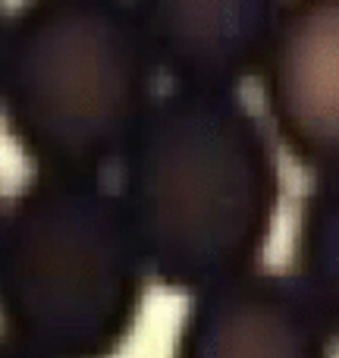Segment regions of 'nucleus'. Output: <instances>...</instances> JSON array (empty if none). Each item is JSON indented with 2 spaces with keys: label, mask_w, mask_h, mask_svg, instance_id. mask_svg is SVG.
I'll list each match as a JSON object with an SVG mask.
<instances>
[{
  "label": "nucleus",
  "mask_w": 339,
  "mask_h": 358,
  "mask_svg": "<svg viewBox=\"0 0 339 358\" xmlns=\"http://www.w3.org/2000/svg\"><path fill=\"white\" fill-rule=\"evenodd\" d=\"M117 167L151 280L195 296L261 264L280 210V164L236 92L157 94Z\"/></svg>",
  "instance_id": "1"
},
{
  "label": "nucleus",
  "mask_w": 339,
  "mask_h": 358,
  "mask_svg": "<svg viewBox=\"0 0 339 358\" xmlns=\"http://www.w3.org/2000/svg\"><path fill=\"white\" fill-rule=\"evenodd\" d=\"M0 358H31L29 352H22L19 346H13L6 336H0Z\"/></svg>",
  "instance_id": "8"
},
{
  "label": "nucleus",
  "mask_w": 339,
  "mask_h": 358,
  "mask_svg": "<svg viewBox=\"0 0 339 358\" xmlns=\"http://www.w3.org/2000/svg\"><path fill=\"white\" fill-rule=\"evenodd\" d=\"M148 280L104 176L35 173L0 214V336L31 358H113Z\"/></svg>",
  "instance_id": "3"
},
{
  "label": "nucleus",
  "mask_w": 339,
  "mask_h": 358,
  "mask_svg": "<svg viewBox=\"0 0 339 358\" xmlns=\"http://www.w3.org/2000/svg\"><path fill=\"white\" fill-rule=\"evenodd\" d=\"M254 76L286 155L339 176V0H280Z\"/></svg>",
  "instance_id": "4"
},
{
  "label": "nucleus",
  "mask_w": 339,
  "mask_h": 358,
  "mask_svg": "<svg viewBox=\"0 0 339 358\" xmlns=\"http://www.w3.org/2000/svg\"><path fill=\"white\" fill-rule=\"evenodd\" d=\"M3 38H6V10L3 0H0V57H3Z\"/></svg>",
  "instance_id": "9"
},
{
  "label": "nucleus",
  "mask_w": 339,
  "mask_h": 358,
  "mask_svg": "<svg viewBox=\"0 0 339 358\" xmlns=\"http://www.w3.org/2000/svg\"><path fill=\"white\" fill-rule=\"evenodd\" d=\"M296 286L336 327L339 311V176H317L296 227Z\"/></svg>",
  "instance_id": "7"
},
{
  "label": "nucleus",
  "mask_w": 339,
  "mask_h": 358,
  "mask_svg": "<svg viewBox=\"0 0 339 358\" xmlns=\"http://www.w3.org/2000/svg\"><path fill=\"white\" fill-rule=\"evenodd\" d=\"M0 214H3V204H0Z\"/></svg>",
  "instance_id": "10"
},
{
  "label": "nucleus",
  "mask_w": 339,
  "mask_h": 358,
  "mask_svg": "<svg viewBox=\"0 0 339 358\" xmlns=\"http://www.w3.org/2000/svg\"><path fill=\"white\" fill-rule=\"evenodd\" d=\"M336 327L289 273L254 271L195 292L176 358H330Z\"/></svg>",
  "instance_id": "5"
},
{
  "label": "nucleus",
  "mask_w": 339,
  "mask_h": 358,
  "mask_svg": "<svg viewBox=\"0 0 339 358\" xmlns=\"http://www.w3.org/2000/svg\"><path fill=\"white\" fill-rule=\"evenodd\" d=\"M173 88L236 92L258 69L280 0H132Z\"/></svg>",
  "instance_id": "6"
},
{
  "label": "nucleus",
  "mask_w": 339,
  "mask_h": 358,
  "mask_svg": "<svg viewBox=\"0 0 339 358\" xmlns=\"http://www.w3.org/2000/svg\"><path fill=\"white\" fill-rule=\"evenodd\" d=\"M157 76L132 0H22L6 16L0 117L35 173L104 176Z\"/></svg>",
  "instance_id": "2"
}]
</instances>
